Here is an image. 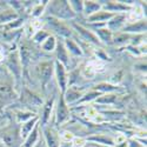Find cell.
Wrapping results in <instances>:
<instances>
[{"label":"cell","mask_w":147,"mask_h":147,"mask_svg":"<svg viewBox=\"0 0 147 147\" xmlns=\"http://www.w3.org/2000/svg\"><path fill=\"white\" fill-rule=\"evenodd\" d=\"M74 146H77V147H81V146H84V140H81V139H77V140L74 141Z\"/></svg>","instance_id":"1"},{"label":"cell","mask_w":147,"mask_h":147,"mask_svg":"<svg viewBox=\"0 0 147 147\" xmlns=\"http://www.w3.org/2000/svg\"><path fill=\"white\" fill-rule=\"evenodd\" d=\"M1 58H3V55H1V53H0V60H1Z\"/></svg>","instance_id":"2"}]
</instances>
